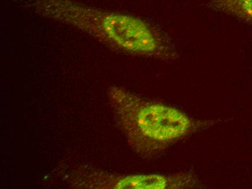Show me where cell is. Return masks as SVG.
Listing matches in <instances>:
<instances>
[{
    "label": "cell",
    "instance_id": "3957f363",
    "mask_svg": "<svg viewBox=\"0 0 252 189\" xmlns=\"http://www.w3.org/2000/svg\"><path fill=\"white\" fill-rule=\"evenodd\" d=\"M71 182L75 188L91 189H184L202 186L190 173L122 175L91 168L76 171Z\"/></svg>",
    "mask_w": 252,
    "mask_h": 189
},
{
    "label": "cell",
    "instance_id": "277c9868",
    "mask_svg": "<svg viewBox=\"0 0 252 189\" xmlns=\"http://www.w3.org/2000/svg\"><path fill=\"white\" fill-rule=\"evenodd\" d=\"M207 7L252 26V0H210Z\"/></svg>",
    "mask_w": 252,
    "mask_h": 189
},
{
    "label": "cell",
    "instance_id": "7a4b0ae2",
    "mask_svg": "<svg viewBox=\"0 0 252 189\" xmlns=\"http://www.w3.org/2000/svg\"><path fill=\"white\" fill-rule=\"evenodd\" d=\"M114 117L131 149L152 159L190 135L210 127L181 109L119 87L108 90Z\"/></svg>",
    "mask_w": 252,
    "mask_h": 189
},
{
    "label": "cell",
    "instance_id": "6da1fadb",
    "mask_svg": "<svg viewBox=\"0 0 252 189\" xmlns=\"http://www.w3.org/2000/svg\"><path fill=\"white\" fill-rule=\"evenodd\" d=\"M24 1L38 15L76 28L116 51L168 62L179 57L165 33L136 15L101 10L74 0Z\"/></svg>",
    "mask_w": 252,
    "mask_h": 189
}]
</instances>
